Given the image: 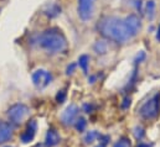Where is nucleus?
<instances>
[{
    "mask_svg": "<svg viewBox=\"0 0 160 147\" xmlns=\"http://www.w3.org/2000/svg\"><path fill=\"white\" fill-rule=\"evenodd\" d=\"M101 135H102L101 132H98V131H96V130H91V131H88V132L84 135L83 141H84L86 145H89V144L94 142L96 140H98V139L101 137Z\"/></svg>",
    "mask_w": 160,
    "mask_h": 147,
    "instance_id": "9b49d317",
    "label": "nucleus"
},
{
    "mask_svg": "<svg viewBox=\"0 0 160 147\" xmlns=\"http://www.w3.org/2000/svg\"><path fill=\"white\" fill-rule=\"evenodd\" d=\"M75 68H76V64H75V63H72L71 66H68V67H67V72H66V73L72 74L73 73V71H75Z\"/></svg>",
    "mask_w": 160,
    "mask_h": 147,
    "instance_id": "5701e85b",
    "label": "nucleus"
},
{
    "mask_svg": "<svg viewBox=\"0 0 160 147\" xmlns=\"http://www.w3.org/2000/svg\"><path fill=\"white\" fill-rule=\"evenodd\" d=\"M133 135L138 140V142H140L145 136V131H144V129L142 126H135L134 130H133Z\"/></svg>",
    "mask_w": 160,
    "mask_h": 147,
    "instance_id": "4468645a",
    "label": "nucleus"
},
{
    "mask_svg": "<svg viewBox=\"0 0 160 147\" xmlns=\"http://www.w3.org/2000/svg\"><path fill=\"white\" fill-rule=\"evenodd\" d=\"M94 2L96 0H78L77 11L83 21H87L92 17L93 10H94Z\"/></svg>",
    "mask_w": 160,
    "mask_h": 147,
    "instance_id": "0eeeda50",
    "label": "nucleus"
},
{
    "mask_svg": "<svg viewBox=\"0 0 160 147\" xmlns=\"http://www.w3.org/2000/svg\"><path fill=\"white\" fill-rule=\"evenodd\" d=\"M93 104H84L83 105V110H84V112H87V114H91L92 111H93Z\"/></svg>",
    "mask_w": 160,
    "mask_h": 147,
    "instance_id": "4be33fe9",
    "label": "nucleus"
},
{
    "mask_svg": "<svg viewBox=\"0 0 160 147\" xmlns=\"http://www.w3.org/2000/svg\"><path fill=\"white\" fill-rule=\"evenodd\" d=\"M38 43L41 48L47 51L51 55L62 53L67 50V40L61 30L51 27L45 30L38 37Z\"/></svg>",
    "mask_w": 160,
    "mask_h": 147,
    "instance_id": "f03ea898",
    "label": "nucleus"
},
{
    "mask_svg": "<svg viewBox=\"0 0 160 147\" xmlns=\"http://www.w3.org/2000/svg\"><path fill=\"white\" fill-rule=\"evenodd\" d=\"M98 141H99V144H98V146H96V147H106L109 144L111 137H109L108 135H101V137L98 139Z\"/></svg>",
    "mask_w": 160,
    "mask_h": 147,
    "instance_id": "6ab92c4d",
    "label": "nucleus"
},
{
    "mask_svg": "<svg viewBox=\"0 0 160 147\" xmlns=\"http://www.w3.org/2000/svg\"><path fill=\"white\" fill-rule=\"evenodd\" d=\"M6 114H8V119H9L10 124L12 126H18V125H21L22 121L28 117V115L30 114V110H29L28 105H25L22 103H16L8 109Z\"/></svg>",
    "mask_w": 160,
    "mask_h": 147,
    "instance_id": "20e7f679",
    "label": "nucleus"
},
{
    "mask_svg": "<svg viewBox=\"0 0 160 147\" xmlns=\"http://www.w3.org/2000/svg\"><path fill=\"white\" fill-rule=\"evenodd\" d=\"M5 147H12V146H5Z\"/></svg>",
    "mask_w": 160,
    "mask_h": 147,
    "instance_id": "a878e982",
    "label": "nucleus"
},
{
    "mask_svg": "<svg viewBox=\"0 0 160 147\" xmlns=\"http://www.w3.org/2000/svg\"><path fill=\"white\" fill-rule=\"evenodd\" d=\"M86 126H87V121H86L84 117H78L75 122V127L78 132H83L86 130Z\"/></svg>",
    "mask_w": 160,
    "mask_h": 147,
    "instance_id": "f3484780",
    "label": "nucleus"
},
{
    "mask_svg": "<svg viewBox=\"0 0 160 147\" xmlns=\"http://www.w3.org/2000/svg\"><path fill=\"white\" fill-rule=\"evenodd\" d=\"M94 51L98 53V55H104L107 52V43L104 41H98L96 45H94Z\"/></svg>",
    "mask_w": 160,
    "mask_h": 147,
    "instance_id": "dca6fc26",
    "label": "nucleus"
},
{
    "mask_svg": "<svg viewBox=\"0 0 160 147\" xmlns=\"http://www.w3.org/2000/svg\"><path fill=\"white\" fill-rule=\"evenodd\" d=\"M97 27L103 37L117 43H124L139 34L142 21L137 15H129L124 19L106 16L98 22Z\"/></svg>",
    "mask_w": 160,
    "mask_h": 147,
    "instance_id": "f257e3e1",
    "label": "nucleus"
},
{
    "mask_svg": "<svg viewBox=\"0 0 160 147\" xmlns=\"http://www.w3.org/2000/svg\"><path fill=\"white\" fill-rule=\"evenodd\" d=\"M130 103H132L130 98H129V97H125V98L123 99V102H122V109L127 110V109H128V108L130 107Z\"/></svg>",
    "mask_w": 160,
    "mask_h": 147,
    "instance_id": "412c9836",
    "label": "nucleus"
},
{
    "mask_svg": "<svg viewBox=\"0 0 160 147\" xmlns=\"http://www.w3.org/2000/svg\"><path fill=\"white\" fill-rule=\"evenodd\" d=\"M152 146H153V144H148V142L140 141V142H138V146L137 147H152Z\"/></svg>",
    "mask_w": 160,
    "mask_h": 147,
    "instance_id": "b1692460",
    "label": "nucleus"
},
{
    "mask_svg": "<svg viewBox=\"0 0 160 147\" xmlns=\"http://www.w3.org/2000/svg\"><path fill=\"white\" fill-rule=\"evenodd\" d=\"M60 12H61V7H60L58 5H56V4H52L51 6H48V10L46 11V14H47L50 17H55V16H57Z\"/></svg>",
    "mask_w": 160,
    "mask_h": 147,
    "instance_id": "2eb2a0df",
    "label": "nucleus"
},
{
    "mask_svg": "<svg viewBox=\"0 0 160 147\" xmlns=\"http://www.w3.org/2000/svg\"><path fill=\"white\" fill-rule=\"evenodd\" d=\"M31 78H32L34 85H35L38 89H43V88H46L47 85L51 84V82H52V79H53L51 72H48V71H46V69H42V68L36 69V71L32 73Z\"/></svg>",
    "mask_w": 160,
    "mask_h": 147,
    "instance_id": "39448f33",
    "label": "nucleus"
},
{
    "mask_svg": "<svg viewBox=\"0 0 160 147\" xmlns=\"http://www.w3.org/2000/svg\"><path fill=\"white\" fill-rule=\"evenodd\" d=\"M78 112H80V109H78L77 105H75V104L68 105L65 109V111L62 112V115H61V122L65 126L75 125L76 120L78 119Z\"/></svg>",
    "mask_w": 160,
    "mask_h": 147,
    "instance_id": "423d86ee",
    "label": "nucleus"
},
{
    "mask_svg": "<svg viewBox=\"0 0 160 147\" xmlns=\"http://www.w3.org/2000/svg\"><path fill=\"white\" fill-rule=\"evenodd\" d=\"M145 12H147V16H148L149 20H153V19H154V15H155V1H154V0L147 1Z\"/></svg>",
    "mask_w": 160,
    "mask_h": 147,
    "instance_id": "f8f14e48",
    "label": "nucleus"
},
{
    "mask_svg": "<svg viewBox=\"0 0 160 147\" xmlns=\"http://www.w3.org/2000/svg\"><path fill=\"white\" fill-rule=\"evenodd\" d=\"M38 131V122L36 120H30L26 125V129L22 131V134L20 135V140L22 144H29L35 139Z\"/></svg>",
    "mask_w": 160,
    "mask_h": 147,
    "instance_id": "6e6552de",
    "label": "nucleus"
},
{
    "mask_svg": "<svg viewBox=\"0 0 160 147\" xmlns=\"http://www.w3.org/2000/svg\"><path fill=\"white\" fill-rule=\"evenodd\" d=\"M157 40L160 42V26H159V29H158V32H157Z\"/></svg>",
    "mask_w": 160,
    "mask_h": 147,
    "instance_id": "393cba45",
    "label": "nucleus"
},
{
    "mask_svg": "<svg viewBox=\"0 0 160 147\" xmlns=\"http://www.w3.org/2000/svg\"><path fill=\"white\" fill-rule=\"evenodd\" d=\"M113 147H132V142L128 137H120Z\"/></svg>",
    "mask_w": 160,
    "mask_h": 147,
    "instance_id": "a211bd4d",
    "label": "nucleus"
},
{
    "mask_svg": "<svg viewBox=\"0 0 160 147\" xmlns=\"http://www.w3.org/2000/svg\"><path fill=\"white\" fill-rule=\"evenodd\" d=\"M160 112V93H157L148 99L139 109V115L144 120H154Z\"/></svg>",
    "mask_w": 160,
    "mask_h": 147,
    "instance_id": "7ed1b4c3",
    "label": "nucleus"
},
{
    "mask_svg": "<svg viewBox=\"0 0 160 147\" xmlns=\"http://www.w3.org/2000/svg\"><path fill=\"white\" fill-rule=\"evenodd\" d=\"M61 142V136L58 131L53 127H50L45 136V146L46 147H55Z\"/></svg>",
    "mask_w": 160,
    "mask_h": 147,
    "instance_id": "1a4fd4ad",
    "label": "nucleus"
},
{
    "mask_svg": "<svg viewBox=\"0 0 160 147\" xmlns=\"http://www.w3.org/2000/svg\"><path fill=\"white\" fill-rule=\"evenodd\" d=\"M66 95H67L66 89H61V90L57 93V95H56V102H57L58 104H62V103L66 100Z\"/></svg>",
    "mask_w": 160,
    "mask_h": 147,
    "instance_id": "aec40b11",
    "label": "nucleus"
},
{
    "mask_svg": "<svg viewBox=\"0 0 160 147\" xmlns=\"http://www.w3.org/2000/svg\"><path fill=\"white\" fill-rule=\"evenodd\" d=\"M88 64H89V57L87 55H82L78 58V66L82 68L84 74L88 73Z\"/></svg>",
    "mask_w": 160,
    "mask_h": 147,
    "instance_id": "ddd939ff",
    "label": "nucleus"
},
{
    "mask_svg": "<svg viewBox=\"0 0 160 147\" xmlns=\"http://www.w3.org/2000/svg\"><path fill=\"white\" fill-rule=\"evenodd\" d=\"M14 134V126L10 122L0 121V145L9 141L12 137Z\"/></svg>",
    "mask_w": 160,
    "mask_h": 147,
    "instance_id": "9d476101",
    "label": "nucleus"
}]
</instances>
